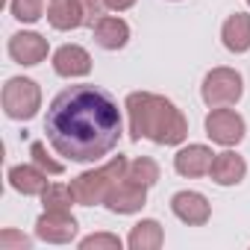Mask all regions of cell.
Segmentation results:
<instances>
[{"mask_svg": "<svg viewBox=\"0 0 250 250\" xmlns=\"http://www.w3.org/2000/svg\"><path fill=\"white\" fill-rule=\"evenodd\" d=\"M44 133L50 147L71 162H97L121 139V112L109 91L97 85H71L53 97Z\"/></svg>", "mask_w": 250, "mask_h": 250, "instance_id": "obj_1", "label": "cell"}, {"mask_svg": "<svg viewBox=\"0 0 250 250\" xmlns=\"http://www.w3.org/2000/svg\"><path fill=\"white\" fill-rule=\"evenodd\" d=\"M127 115H130V136L136 142L150 139L156 145H180L188 136V121L162 94L133 91L127 97Z\"/></svg>", "mask_w": 250, "mask_h": 250, "instance_id": "obj_2", "label": "cell"}, {"mask_svg": "<svg viewBox=\"0 0 250 250\" xmlns=\"http://www.w3.org/2000/svg\"><path fill=\"white\" fill-rule=\"evenodd\" d=\"M127 165H130V162L124 159V156H115V159L106 162L103 168L85 171V174H80L77 180H71V191H74L77 203H83V206L103 203L106 194H109V188H112L118 180L127 177Z\"/></svg>", "mask_w": 250, "mask_h": 250, "instance_id": "obj_3", "label": "cell"}, {"mask_svg": "<svg viewBox=\"0 0 250 250\" xmlns=\"http://www.w3.org/2000/svg\"><path fill=\"white\" fill-rule=\"evenodd\" d=\"M241 74L232 71V68H215L206 74L203 85H200V94H203V103L209 109H221V106H232L241 100Z\"/></svg>", "mask_w": 250, "mask_h": 250, "instance_id": "obj_4", "label": "cell"}, {"mask_svg": "<svg viewBox=\"0 0 250 250\" xmlns=\"http://www.w3.org/2000/svg\"><path fill=\"white\" fill-rule=\"evenodd\" d=\"M39 106H42V91H39V85L33 80L12 77L3 85V112L12 121H30V118H36Z\"/></svg>", "mask_w": 250, "mask_h": 250, "instance_id": "obj_5", "label": "cell"}, {"mask_svg": "<svg viewBox=\"0 0 250 250\" xmlns=\"http://www.w3.org/2000/svg\"><path fill=\"white\" fill-rule=\"evenodd\" d=\"M206 136L215 142V145H224V147H232L244 139V118L227 106L221 109H212L206 115Z\"/></svg>", "mask_w": 250, "mask_h": 250, "instance_id": "obj_6", "label": "cell"}, {"mask_svg": "<svg viewBox=\"0 0 250 250\" xmlns=\"http://www.w3.org/2000/svg\"><path fill=\"white\" fill-rule=\"evenodd\" d=\"M103 203L115 215H133V212H139L147 203V186H142V183H136L130 177H124V180H118L109 188V194H106Z\"/></svg>", "mask_w": 250, "mask_h": 250, "instance_id": "obj_7", "label": "cell"}, {"mask_svg": "<svg viewBox=\"0 0 250 250\" xmlns=\"http://www.w3.org/2000/svg\"><path fill=\"white\" fill-rule=\"evenodd\" d=\"M36 235L42 241L50 244H65L77 235V218L71 212H59V209H47L39 221H36Z\"/></svg>", "mask_w": 250, "mask_h": 250, "instance_id": "obj_8", "label": "cell"}, {"mask_svg": "<svg viewBox=\"0 0 250 250\" xmlns=\"http://www.w3.org/2000/svg\"><path fill=\"white\" fill-rule=\"evenodd\" d=\"M171 209H174V215H177L183 224H188V227H203V224L209 221V215H212L209 200H206L203 194H197V191H177V194L171 197Z\"/></svg>", "mask_w": 250, "mask_h": 250, "instance_id": "obj_9", "label": "cell"}, {"mask_svg": "<svg viewBox=\"0 0 250 250\" xmlns=\"http://www.w3.org/2000/svg\"><path fill=\"white\" fill-rule=\"evenodd\" d=\"M9 56L18 65H39L47 59V39L39 33H15L9 39Z\"/></svg>", "mask_w": 250, "mask_h": 250, "instance_id": "obj_10", "label": "cell"}, {"mask_svg": "<svg viewBox=\"0 0 250 250\" xmlns=\"http://www.w3.org/2000/svg\"><path fill=\"white\" fill-rule=\"evenodd\" d=\"M53 71L59 77H85L91 71V56L80 44H62L53 53Z\"/></svg>", "mask_w": 250, "mask_h": 250, "instance_id": "obj_11", "label": "cell"}, {"mask_svg": "<svg viewBox=\"0 0 250 250\" xmlns=\"http://www.w3.org/2000/svg\"><path fill=\"white\" fill-rule=\"evenodd\" d=\"M212 159H215V153L206 145H188L174 156V168L183 177H206L212 168Z\"/></svg>", "mask_w": 250, "mask_h": 250, "instance_id": "obj_12", "label": "cell"}, {"mask_svg": "<svg viewBox=\"0 0 250 250\" xmlns=\"http://www.w3.org/2000/svg\"><path fill=\"white\" fill-rule=\"evenodd\" d=\"M94 42L103 47V50H121L124 44L130 42V27L124 18H115V15H103L94 27Z\"/></svg>", "mask_w": 250, "mask_h": 250, "instance_id": "obj_13", "label": "cell"}, {"mask_svg": "<svg viewBox=\"0 0 250 250\" xmlns=\"http://www.w3.org/2000/svg\"><path fill=\"white\" fill-rule=\"evenodd\" d=\"M244 174H247V165H244V159H241L238 153H232V150L215 153L212 168H209V177H212L218 186H235V183L244 180Z\"/></svg>", "mask_w": 250, "mask_h": 250, "instance_id": "obj_14", "label": "cell"}, {"mask_svg": "<svg viewBox=\"0 0 250 250\" xmlns=\"http://www.w3.org/2000/svg\"><path fill=\"white\" fill-rule=\"evenodd\" d=\"M221 42L229 53H247L250 50V15L235 12L221 27Z\"/></svg>", "mask_w": 250, "mask_h": 250, "instance_id": "obj_15", "label": "cell"}, {"mask_svg": "<svg viewBox=\"0 0 250 250\" xmlns=\"http://www.w3.org/2000/svg\"><path fill=\"white\" fill-rule=\"evenodd\" d=\"M9 186L21 194H42L47 188V171H42L36 162L15 165V168H9Z\"/></svg>", "mask_w": 250, "mask_h": 250, "instance_id": "obj_16", "label": "cell"}, {"mask_svg": "<svg viewBox=\"0 0 250 250\" xmlns=\"http://www.w3.org/2000/svg\"><path fill=\"white\" fill-rule=\"evenodd\" d=\"M47 21L53 30H77L83 27V9L77 0H50Z\"/></svg>", "mask_w": 250, "mask_h": 250, "instance_id": "obj_17", "label": "cell"}, {"mask_svg": "<svg viewBox=\"0 0 250 250\" xmlns=\"http://www.w3.org/2000/svg\"><path fill=\"white\" fill-rule=\"evenodd\" d=\"M162 241H165V232H162L159 221H153V218L139 221V224L133 227L130 238H127V244H130L133 250H159Z\"/></svg>", "mask_w": 250, "mask_h": 250, "instance_id": "obj_18", "label": "cell"}, {"mask_svg": "<svg viewBox=\"0 0 250 250\" xmlns=\"http://www.w3.org/2000/svg\"><path fill=\"white\" fill-rule=\"evenodd\" d=\"M127 177L150 188V186L159 180V165H156L153 159H147V156H139V159H133V162L127 165Z\"/></svg>", "mask_w": 250, "mask_h": 250, "instance_id": "obj_19", "label": "cell"}, {"mask_svg": "<svg viewBox=\"0 0 250 250\" xmlns=\"http://www.w3.org/2000/svg\"><path fill=\"white\" fill-rule=\"evenodd\" d=\"M42 203L44 209H59V212H71V203H77L71 186H47L42 191Z\"/></svg>", "mask_w": 250, "mask_h": 250, "instance_id": "obj_20", "label": "cell"}, {"mask_svg": "<svg viewBox=\"0 0 250 250\" xmlns=\"http://www.w3.org/2000/svg\"><path fill=\"white\" fill-rule=\"evenodd\" d=\"M12 15L24 24H36L44 15V0H12Z\"/></svg>", "mask_w": 250, "mask_h": 250, "instance_id": "obj_21", "label": "cell"}, {"mask_svg": "<svg viewBox=\"0 0 250 250\" xmlns=\"http://www.w3.org/2000/svg\"><path fill=\"white\" fill-rule=\"evenodd\" d=\"M30 156H33V162H36L42 171H47V174H62V165L47 156V147H44L42 142H33V145H30Z\"/></svg>", "mask_w": 250, "mask_h": 250, "instance_id": "obj_22", "label": "cell"}, {"mask_svg": "<svg viewBox=\"0 0 250 250\" xmlns=\"http://www.w3.org/2000/svg\"><path fill=\"white\" fill-rule=\"evenodd\" d=\"M83 250H121V238L118 235H109V232H97V235H88L80 241Z\"/></svg>", "mask_w": 250, "mask_h": 250, "instance_id": "obj_23", "label": "cell"}, {"mask_svg": "<svg viewBox=\"0 0 250 250\" xmlns=\"http://www.w3.org/2000/svg\"><path fill=\"white\" fill-rule=\"evenodd\" d=\"M77 3H80V9H83V27H94V24L103 18V12L109 9L106 0H77Z\"/></svg>", "mask_w": 250, "mask_h": 250, "instance_id": "obj_24", "label": "cell"}, {"mask_svg": "<svg viewBox=\"0 0 250 250\" xmlns=\"http://www.w3.org/2000/svg\"><path fill=\"white\" fill-rule=\"evenodd\" d=\"M33 247V238H27L18 229H3L0 232V250H27Z\"/></svg>", "mask_w": 250, "mask_h": 250, "instance_id": "obj_25", "label": "cell"}, {"mask_svg": "<svg viewBox=\"0 0 250 250\" xmlns=\"http://www.w3.org/2000/svg\"><path fill=\"white\" fill-rule=\"evenodd\" d=\"M136 3V0H106V6L109 9H115V12H124V9H130Z\"/></svg>", "mask_w": 250, "mask_h": 250, "instance_id": "obj_26", "label": "cell"}, {"mask_svg": "<svg viewBox=\"0 0 250 250\" xmlns=\"http://www.w3.org/2000/svg\"><path fill=\"white\" fill-rule=\"evenodd\" d=\"M247 3H250V0H247Z\"/></svg>", "mask_w": 250, "mask_h": 250, "instance_id": "obj_27", "label": "cell"}]
</instances>
